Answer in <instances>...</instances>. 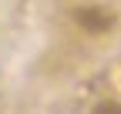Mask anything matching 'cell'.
Wrapping results in <instances>:
<instances>
[{"label": "cell", "mask_w": 121, "mask_h": 114, "mask_svg": "<svg viewBox=\"0 0 121 114\" xmlns=\"http://www.w3.org/2000/svg\"><path fill=\"white\" fill-rule=\"evenodd\" d=\"M74 24L81 27L84 34H108L114 27V13H108L98 4H87V7H78L74 10Z\"/></svg>", "instance_id": "obj_1"}, {"label": "cell", "mask_w": 121, "mask_h": 114, "mask_svg": "<svg viewBox=\"0 0 121 114\" xmlns=\"http://www.w3.org/2000/svg\"><path fill=\"white\" fill-rule=\"evenodd\" d=\"M91 114H121V101H101V104H94Z\"/></svg>", "instance_id": "obj_2"}]
</instances>
